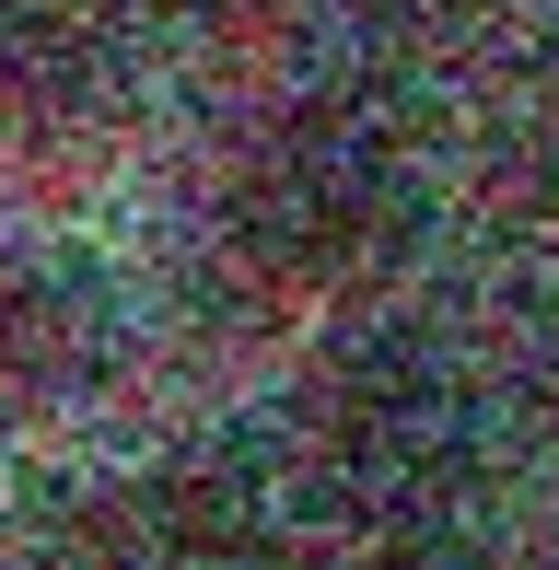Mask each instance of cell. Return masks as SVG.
<instances>
[{
	"mask_svg": "<svg viewBox=\"0 0 559 570\" xmlns=\"http://www.w3.org/2000/svg\"><path fill=\"white\" fill-rule=\"evenodd\" d=\"M140 82V0H0V140L82 151Z\"/></svg>",
	"mask_w": 559,
	"mask_h": 570,
	"instance_id": "5",
	"label": "cell"
},
{
	"mask_svg": "<svg viewBox=\"0 0 559 570\" xmlns=\"http://www.w3.org/2000/svg\"><path fill=\"white\" fill-rule=\"evenodd\" d=\"M222 233L257 292H385L420 245V164L373 106H280L222 175Z\"/></svg>",
	"mask_w": 559,
	"mask_h": 570,
	"instance_id": "2",
	"label": "cell"
},
{
	"mask_svg": "<svg viewBox=\"0 0 559 570\" xmlns=\"http://www.w3.org/2000/svg\"><path fill=\"white\" fill-rule=\"evenodd\" d=\"M303 501L234 443H187L117 478L82 524V570H292Z\"/></svg>",
	"mask_w": 559,
	"mask_h": 570,
	"instance_id": "4",
	"label": "cell"
},
{
	"mask_svg": "<svg viewBox=\"0 0 559 570\" xmlns=\"http://www.w3.org/2000/svg\"><path fill=\"white\" fill-rule=\"evenodd\" d=\"M140 303L94 233H0V407L82 420L129 384Z\"/></svg>",
	"mask_w": 559,
	"mask_h": 570,
	"instance_id": "3",
	"label": "cell"
},
{
	"mask_svg": "<svg viewBox=\"0 0 559 570\" xmlns=\"http://www.w3.org/2000/svg\"><path fill=\"white\" fill-rule=\"evenodd\" d=\"M537 420H548V454H559V338H548V373H537Z\"/></svg>",
	"mask_w": 559,
	"mask_h": 570,
	"instance_id": "7",
	"label": "cell"
},
{
	"mask_svg": "<svg viewBox=\"0 0 559 570\" xmlns=\"http://www.w3.org/2000/svg\"><path fill=\"white\" fill-rule=\"evenodd\" d=\"M198 12H210V23H245V36H257V23H292V12H315V0H198Z\"/></svg>",
	"mask_w": 559,
	"mask_h": 570,
	"instance_id": "6",
	"label": "cell"
},
{
	"mask_svg": "<svg viewBox=\"0 0 559 570\" xmlns=\"http://www.w3.org/2000/svg\"><path fill=\"white\" fill-rule=\"evenodd\" d=\"M478 478H490L478 373L396 315L350 326L326 350V373L303 384V443H292L303 524H326L339 548L409 570V559H443L467 535Z\"/></svg>",
	"mask_w": 559,
	"mask_h": 570,
	"instance_id": "1",
	"label": "cell"
}]
</instances>
